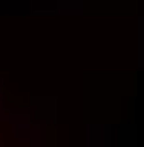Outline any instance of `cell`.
<instances>
[{
    "label": "cell",
    "mask_w": 144,
    "mask_h": 147,
    "mask_svg": "<svg viewBox=\"0 0 144 147\" xmlns=\"http://www.w3.org/2000/svg\"><path fill=\"white\" fill-rule=\"evenodd\" d=\"M0 147H17V144H14V137H10L3 127H0Z\"/></svg>",
    "instance_id": "1"
}]
</instances>
